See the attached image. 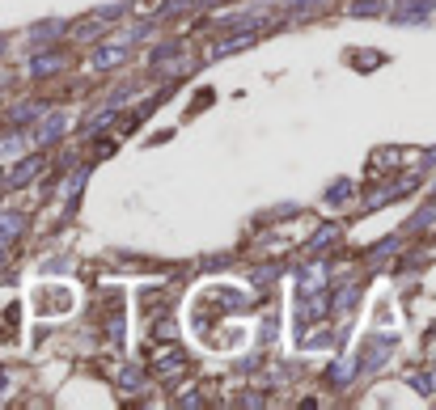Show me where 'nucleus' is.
<instances>
[{"instance_id":"423d86ee","label":"nucleus","mask_w":436,"mask_h":410,"mask_svg":"<svg viewBox=\"0 0 436 410\" xmlns=\"http://www.w3.org/2000/svg\"><path fill=\"white\" fill-rule=\"evenodd\" d=\"M250 42V34H242V38H229V42H221V47H212V60H221V56H233L238 47H246Z\"/></svg>"},{"instance_id":"1a4fd4ad","label":"nucleus","mask_w":436,"mask_h":410,"mask_svg":"<svg viewBox=\"0 0 436 410\" xmlns=\"http://www.w3.org/2000/svg\"><path fill=\"white\" fill-rule=\"evenodd\" d=\"M415 389H419V393H436V372H423V377H415Z\"/></svg>"},{"instance_id":"9b49d317","label":"nucleus","mask_w":436,"mask_h":410,"mask_svg":"<svg viewBox=\"0 0 436 410\" xmlns=\"http://www.w3.org/2000/svg\"><path fill=\"white\" fill-rule=\"evenodd\" d=\"M377 9H381L377 0H356V17H360V13H377Z\"/></svg>"},{"instance_id":"f03ea898","label":"nucleus","mask_w":436,"mask_h":410,"mask_svg":"<svg viewBox=\"0 0 436 410\" xmlns=\"http://www.w3.org/2000/svg\"><path fill=\"white\" fill-rule=\"evenodd\" d=\"M428 13H432V0H407V5H398V9H394V22H403V26H407V22H423Z\"/></svg>"},{"instance_id":"9d476101","label":"nucleus","mask_w":436,"mask_h":410,"mask_svg":"<svg viewBox=\"0 0 436 410\" xmlns=\"http://www.w3.org/2000/svg\"><path fill=\"white\" fill-rule=\"evenodd\" d=\"M34 115H38V106H17V110H13L9 119H13V123H30Z\"/></svg>"},{"instance_id":"6e6552de","label":"nucleus","mask_w":436,"mask_h":410,"mask_svg":"<svg viewBox=\"0 0 436 410\" xmlns=\"http://www.w3.org/2000/svg\"><path fill=\"white\" fill-rule=\"evenodd\" d=\"M56 68H60V56H42V60H34V64H30V72H34V76H47V72H56Z\"/></svg>"},{"instance_id":"f257e3e1","label":"nucleus","mask_w":436,"mask_h":410,"mask_svg":"<svg viewBox=\"0 0 436 410\" xmlns=\"http://www.w3.org/2000/svg\"><path fill=\"white\" fill-rule=\"evenodd\" d=\"M34 304H38V313L47 318V313H72V304H77V296L60 284L56 288V296H51V284L47 288H38V296H34Z\"/></svg>"},{"instance_id":"f8f14e48","label":"nucleus","mask_w":436,"mask_h":410,"mask_svg":"<svg viewBox=\"0 0 436 410\" xmlns=\"http://www.w3.org/2000/svg\"><path fill=\"white\" fill-rule=\"evenodd\" d=\"M343 199H348V182H339V186L331 190V203H343Z\"/></svg>"},{"instance_id":"20e7f679","label":"nucleus","mask_w":436,"mask_h":410,"mask_svg":"<svg viewBox=\"0 0 436 410\" xmlns=\"http://www.w3.org/2000/svg\"><path fill=\"white\" fill-rule=\"evenodd\" d=\"M38 170H42V157H30L26 165H17V170L5 178V182H9V190H17V186H26L30 178H38Z\"/></svg>"},{"instance_id":"7ed1b4c3","label":"nucleus","mask_w":436,"mask_h":410,"mask_svg":"<svg viewBox=\"0 0 436 410\" xmlns=\"http://www.w3.org/2000/svg\"><path fill=\"white\" fill-rule=\"evenodd\" d=\"M123 56H127V42H106L98 56H93V68H115Z\"/></svg>"},{"instance_id":"39448f33","label":"nucleus","mask_w":436,"mask_h":410,"mask_svg":"<svg viewBox=\"0 0 436 410\" xmlns=\"http://www.w3.org/2000/svg\"><path fill=\"white\" fill-rule=\"evenodd\" d=\"M64 127H68V119H64V115H51V119L42 123V131H38V144H47V140L64 136Z\"/></svg>"},{"instance_id":"0eeeda50","label":"nucleus","mask_w":436,"mask_h":410,"mask_svg":"<svg viewBox=\"0 0 436 410\" xmlns=\"http://www.w3.org/2000/svg\"><path fill=\"white\" fill-rule=\"evenodd\" d=\"M182 364H187V360H182V355H178L174 347H170V351H161V372H178Z\"/></svg>"}]
</instances>
